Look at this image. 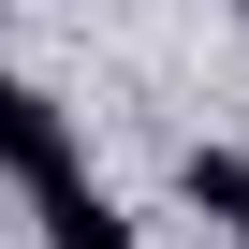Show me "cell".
<instances>
[{
    "mask_svg": "<svg viewBox=\"0 0 249 249\" xmlns=\"http://www.w3.org/2000/svg\"><path fill=\"white\" fill-rule=\"evenodd\" d=\"M0 176H30V191H44V176H73L59 103H44V88H15V73H0Z\"/></svg>",
    "mask_w": 249,
    "mask_h": 249,
    "instance_id": "6da1fadb",
    "label": "cell"
},
{
    "mask_svg": "<svg viewBox=\"0 0 249 249\" xmlns=\"http://www.w3.org/2000/svg\"><path fill=\"white\" fill-rule=\"evenodd\" d=\"M44 249H132V220H117L88 176H44Z\"/></svg>",
    "mask_w": 249,
    "mask_h": 249,
    "instance_id": "7a4b0ae2",
    "label": "cell"
},
{
    "mask_svg": "<svg viewBox=\"0 0 249 249\" xmlns=\"http://www.w3.org/2000/svg\"><path fill=\"white\" fill-rule=\"evenodd\" d=\"M191 205H205L220 234H249V161H234V147H191Z\"/></svg>",
    "mask_w": 249,
    "mask_h": 249,
    "instance_id": "3957f363",
    "label": "cell"
}]
</instances>
